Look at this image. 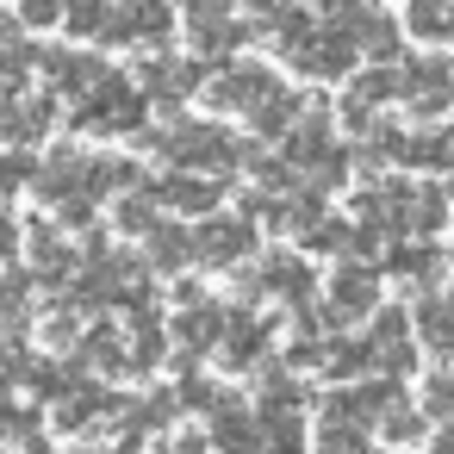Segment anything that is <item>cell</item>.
<instances>
[{"mask_svg": "<svg viewBox=\"0 0 454 454\" xmlns=\"http://www.w3.org/2000/svg\"><path fill=\"white\" fill-rule=\"evenodd\" d=\"M299 237H305V249H342V243H348V224H342V218H324V212H317L311 224H299Z\"/></svg>", "mask_w": 454, "mask_h": 454, "instance_id": "cell-32", "label": "cell"}, {"mask_svg": "<svg viewBox=\"0 0 454 454\" xmlns=\"http://www.w3.org/2000/svg\"><path fill=\"white\" fill-rule=\"evenodd\" d=\"M175 32V7L168 0H131V7H113L106 38L100 44H137V51H162Z\"/></svg>", "mask_w": 454, "mask_h": 454, "instance_id": "cell-4", "label": "cell"}, {"mask_svg": "<svg viewBox=\"0 0 454 454\" xmlns=\"http://www.w3.org/2000/svg\"><path fill=\"white\" fill-rule=\"evenodd\" d=\"M175 336L193 348V355H206V348H218V336H224V305L218 299H200V293H181V317H175Z\"/></svg>", "mask_w": 454, "mask_h": 454, "instance_id": "cell-14", "label": "cell"}, {"mask_svg": "<svg viewBox=\"0 0 454 454\" xmlns=\"http://www.w3.org/2000/svg\"><path fill=\"white\" fill-rule=\"evenodd\" d=\"M398 100H411L417 119H435L454 106V63L448 57H411V69H398Z\"/></svg>", "mask_w": 454, "mask_h": 454, "instance_id": "cell-3", "label": "cell"}, {"mask_svg": "<svg viewBox=\"0 0 454 454\" xmlns=\"http://www.w3.org/2000/svg\"><path fill=\"white\" fill-rule=\"evenodd\" d=\"M442 268H448V262H442V249H435V243H404V249H392V274H398V280L429 286Z\"/></svg>", "mask_w": 454, "mask_h": 454, "instance_id": "cell-25", "label": "cell"}, {"mask_svg": "<svg viewBox=\"0 0 454 454\" xmlns=\"http://www.w3.org/2000/svg\"><path fill=\"white\" fill-rule=\"evenodd\" d=\"M26 317V280L20 274H0V324Z\"/></svg>", "mask_w": 454, "mask_h": 454, "instance_id": "cell-35", "label": "cell"}, {"mask_svg": "<svg viewBox=\"0 0 454 454\" xmlns=\"http://www.w3.org/2000/svg\"><path fill=\"white\" fill-rule=\"evenodd\" d=\"M317 454H373V442H367V423L324 417V423H317Z\"/></svg>", "mask_w": 454, "mask_h": 454, "instance_id": "cell-26", "label": "cell"}, {"mask_svg": "<svg viewBox=\"0 0 454 454\" xmlns=\"http://www.w3.org/2000/svg\"><path fill=\"white\" fill-rule=\"evenodd\" d=\"M13 237H20V231H13V218L0 212V249H13Z\"/></svg>", "mask_w": 454, "mask_h": 454, "instance_id": "cell-41", "label": "cell"}, {"mask_svg": "<svg viewBox=\"0 0 454 454\" xmlns=\"http://www.w3.org/2000/svg\"><path fill=\"white\" fill-rule=\"evenodd\" d=\"M417 336L429 355H454V305L448 299H423L417 305Z\"/></svg>", "mask_w": 454, "mask_h": 454, "instance_id": "cell-23", "label": "cell"}, {"mask_svg": "<svg viewBox=\"0 0 454 454\" xmlns=\"http://www.w3.org/2000/svg\"><path fill=\"white\" fill-rule=\"evenodd\" d=\"M32 175H38V162H32L26 150H7V156H0V193H20V187H32Z\"/></svg>", "mask_w": 454, "mask_h": 454, "instance_id": "cell-33", "label": "cell"}, {"mask_svg": "<svg viewBox=\"0 0 454 454\" xmlns=\"http://www.w3.org/2000/svg\"><path fill=\"white\" fill-rule=\"evenodd\" d=\"M448 156H454V125H448Z\"/></svg>", "mask_w": 454, "mask_h": 454, "instance_id": "cell-43", "label": "cell"}, {"mask_svg": "<svg viewBox=\"0 0 454 454\" xmlns=\"http://www.w3.org/2000/svg\"><path fill=\"white\" fill-rule=\"evenodd\" d=\"M144 106H150V100H144L125 75H113V69H106V75H100V82L75 100V113H69V119H75V131H94V137H125V131H137V125H144Z\"/></svg>", "mask_w": 454, "mask_h": 454, "instance_id": "cell-2", "label": "cell"}, {"mask_svg": "<svg viewBox=\"0 0 454 454\" xmlns=\"http://www.w3.org/2000/svg\"><path fill=\"white\" fill-rule=\"evenodd\" d=\"M51 119H57V100H44V94L13 100V113L0 106V137H7V144H38L51 131Z\"/></svg>", "mask_w": 454, "mask_h": 454, "instance_id": "cell-17", "label": "cell"}, {"mask_svg": "<svg viewBox=\"0 0 454 454\" xmlns=\"http://www.w3.org/2000/svg\"><path fill=\"white\" fill-rule=\"evenodd\" d=\"M38 69H44L51 88H63L69 100H82V94L106 75V63H100V57H82V51H38Z\"/></svg>", "mask_w": 454, "mask_h": 454, "instance_id": "cell-15", "label": "cell"}, {"mask_svg": "<svg viewBox=\"0 0 454 454\" xmlns=\"http://www.w3.org/2000/svg\"><path fill=\"white\" fill-rule=\"evenodd\" d=\"M274 88H280V82H274L262 63H231V69L212 82V106H218V113H249V106L268 100Z\"/></svg>", "mask_w": 454, "mask_h": 454, "instance_id": "cell-9", "label": "cell"}, {"mask_svg": "<svg viewBox=\"0 0 454 454\" xmlns=\"http://www.w3.org/2000/svg\"><path fill=\"white\" fill-rule=\"evenodd\" d=\"M268 317H255V311H224V336H218V355L231 361V367H255L262 355H268Z\"/></svg>", "mask_w": 454, "mask_h": 454, "instance_id": "cell-12", "label": "cell"}, {"mask_svg": "<svg viewBox=\"0 0 454 454\" xmlns=\"http://www.w3.org/2000/svg\"><path fill=\"white\" fill-rule=\"evenodd\" d=\"M32 268H38L44 280H57V274H75V249H69L57 231H32Z\"/></svg>", "mask_w": 454, "mask_h": 454, "instance_id": "cell-27", "label": "cell"}, {"mask_svg": "<svg viewBox=\"0 0 454 454\" xmlns=\"http://www.w3.org/2000/svg\"><path fill=\"white\" fill-rule=\"evenodd\" d=\"M82 355H88L94 367H113V373H125V367H131V355H125V336H119V330H88V336H82Z\"/></svg>", "mask_w": 454, "mask_h": 454, "instance_id": "cell-30", "label": "cell"}, {"mask_svg": "<svg viewBox=\"0 0 454 454\" xmlns=\"http://www.w3.org/2000/svg\"><path fill=\"white\" fill-rule=\"evenodd\" d=\"M168 454H206V435H181V442H168Z\"/></svg>", "mask_w": 454, "mask_h": 454, "instance_id": "cell-39", "label": "cell"}, {"mask_svg": "<svg viewBox=\"0 0 454 454\" xmlns=\"http://www.w3.org/2000/svg\"><path fill=\"white\" fill-rule=\"evenodd\" d=\"M411 200L417 193L404 181H373V187L355 193V212H361L367 231H411Z\"/></svg>", "mask_w": 454, "mask_h": 454, "instance_id": "cell-8", "label": "cell"}, {"mask_svg": "<svg viewBox=\"0 0 454 454\" xmlns=\"http://www.w3.org/2000/svg\"><path fill=\"white\" fill-rule=\"evenodd\" d=\"M255 442H262V417H255L243 398H224V404L212 411V435H206V448H224V454H255Z\"/></svg>", "mask_w": 454, "mask_h": 454, "instance_id": "cell-13", "label": "cell"}, {"mask_svg": "<svg viewBox=\"0 0 454 454\" xmlns=\"http://www.w3.org/2000/svg\"><path fill=\"white\" fill-rule=\"evenodd\" d=\"M144 237H150V268L175 274V268L193 262V231H181V224H150Z\"/></svg>", "mask_w": 454, "mask_h": 454, "instance_id": "cell-21", "label": "cell"}, {"mask_svg": "<svg viewBox=\"0 0 454 454\" xmlns=\"http://www.w3.org/2000/svg\"><path fill=\"white\" fill-rule=\"evenodd\" d=\"M429 454H454V423H448V429H442V435L429 442Z\"/></svg>", "mask_w": 454, "mask_h": 454, "instance_id": "cell-40", "label": "cell"}, {"mask_svg": "<svg viewBox=\"0 0 454 454\" xmlns=\"http://www.w3.org/2000/svg\"><path fill=\"white\" fill-rule=\"evenodd\" d=\"M7 94H13V88H7V82H0V106H7Z\"/></svg>", "mask_w": 454, "mask_h": 454, "instance_id": "cell-42", "label": "cell"}, {"mask_svg": "<svg viewBox=\"0 0 454 454\" xmlns=\"http://www.w3.org/2000/svg\"><path fill=\"white\" fill-rule=\"evenodd\" d=\"M63 7H69V0H20V20L44 32V26H57V20H63Z\"/></svg>", "mask_w": 454, "mask_h": 454, "instance_id": "cell-36", "label": "cell"}, {"mask_svg": "<svg viewBox=\"0 0 454 454\" xmlns=\"http://www.w3.org/2000/svg\"><path fill=\"white\" fill-rule=\"evenodd\" d=\"M386 100H398V69H367V75H355L342 106H348V119H355V125H367Z\"/></svg>", "mask_w": 454, "mask_h": 454, "instance_id": "cell-18", "label": "cell"}, {"mask_svg": "<svg viewBox=\"0 0 454 454\" xmlns=\"http://www.w3.org/2000/svg\"><path fill=\"white\" fill-rule=\"evenodd\" d=\"M373 305H380V280H373L367 268L348 262V268L330 280V305H324V317H330V324H355V317H367Z\"/></svg>", "mask_w": 454, "mask_h": 454, "instance_id": "cell-10", "label": "cell"}, {"mask_svg": "<svg viewBox=\"0 0 454 454\" xmlns=\"http://www.w3.org/2000/svg\"><path fill=\"white\" fill-rule=\"evenodd\" d=\"M106 20H113V0H69L63 7V26L75 38H106Z\"/></svg>", "mask_w": 454, "mask_h": 454, "instance_id": "cell-28", "label": "cell"}, {"mask_svg": "<svg viewBox=\"0 0 454 454\" xmlns=\"http://www.w3.org/2000/svg\"><path fill=\"white\" fill-rule=\"evenodd\" d=\"M299 113H305V100H299V94H286V88H274L268 100H255V106H249V125H255L262 137H286V125H293Z\"/></svg>", "mask_w": 454, "mask_h": 454, "instance_id": "cell-22", "label": "cell"}, {"mask_svg": "<svg viewBox=\"0 0 454 454\" xmlns=\"http://www.w3.org/2000/svg\"><path fill=\"white\" fill-rule=\"evenodd\" d=\"M286 57H293V69H299V75H311V82H336V75H348V69H355V57H361V51H355V38H348V32L324 26V32H305Z\"/></svg>", "mask_w": 454, "mask_h": 454, "instance_id": "cell-5", "label": "cell"}, {"mask_svg": "<svg viewBox=\"0 0 454 454\" xmlns=\"http://www.w3.org/2000/svg\"><path fill=\"white\" fill-rule=\"evenodd\" d=\"M249 286L268 293V299H286V305H311V268H305L299 255H268V262L249 274Z\"/></svg>", "mask_w": 454, "mask_h": 454, "instance_id": "cell-11", "label": "cell"}, {"mask_svg": "<svg viewBox=\"0 0 454 454\" xmlns=\"http://www.w3.org/2000/svg\"><path fill=\"white\" fill-rule=\"evenodd\" d=\"M187 7V20H224V13H237V0H181Z\"/></svg>", "mask_w": 454, "mask_h": 454, "instance_id": "cell-38", "label": "cell"}, {"mask_svg": "<svg viewBox=\"0 0 454 454\" xmlns=\"http://www.w3.org/2000/svg\"><path fill=\"white\" fill-rule=\"evenodd\" d=\"M175 168H200V175H231L243 162V144L224 131V125H206V119H181L175 131H156L150 137Z\"/></svg>", "mask_w": 454, "mask_h": 454, "instance_id": "cell-1", "label": "cell"}, {"mask_svg": "<svg viewBox=\"0 0 454 454\" xmlns=\"http://www.w3.org/2000/svg\"><path fill=\"white\" fill-rule=\"evenodd\" d=\"M119 224H125V231H150V224H156V218H150V200H144V193H131V200L119 206Z\"/></svg>", "mask_w": 454, "mask_h": 454, "instance_id": "cell-37", "label": "cell"}, {"mask_svg": "<svg viewBox=\"0 0 454 454\" xmlns=\"http://www.w3.org/2000/svg\"><path fill=\"white\" fill-rule=\"evenodd\" d=\"M317 367H324L330 380H342V386H348L355 373H367V367H373V342H367V336H336V342H324V361H317Z\"/></svg>", "mask_w": 454, "mask_h": 454, "instance_id": "cell-20", "label": "cell"}, {"mask_svg": "<svg viewBox=\"0 0 454 454\" xmlns=\"http://www.w3.org/2000/svg\"><path fill=\"white\" fill-rule=\"evenodd\" d=\"M392 398H398V386H392V380H361V386L348 380V386H336V398H330V411H324V417H342V423H373Z\"/></svg>", "mask_w": 454, "mask_h": 454, "instance_id": "cell-16", "label": "cell"}, {"mask_svg": "<svg viewBox=\"0 0 454 454\" xmlns=\"http://www.w3.org/2000/svg\"><path fill=\"white\" fill-rule=\"evenodd\" d=\"M373 423H380V435H386V442H417V435H423V411H411L404 398H392Z\"/></svg>", "mask_w": 454, "mask_h": 454, "instance_id": "cell-31", "label": "cell"}, {"mask_svg": "<svg viewBox=\"0 0 454 454\" xmlns=\"http://www.w3.org/2000/svg\"><path fill=\"white\" fill-rule=\"evenodd\" d=\"M237 44H243V26H231V13L224 20H193V51L206 63H231Z\"/></svg>", "mask_w": 454, "mask_h": 454, "instance_id": "cell-24", "label": "cell"}, {"mask_svg": "<svg viewBox=\"0 0 454 454\" xmlns=\"http://www.w3.org/2000/svg\"><path fill=\"white\" fill-rule=\"evenodd\" d=\"M249 249H255V224L243 212H218L206 231H193V262H206V268H231Z\"/></svg>", "mask_w": 454, "mask_h": 454, "instance_id": "cell-6", "label": "cell"}, {"mask_svg": "<svg viewBox=\"0 0 454 454\" xmlns=\"http://www.w3.org/2000/svg\"><path fill=\"white\" fill-rule=\"evenodd\" d=\"M156 200L175 206V212H212L218 206V181L212 175H168V181H156Z\"/></svg>", "mask_w": 454, "mask_h": 454, "instance_id": "cell-19", "label": "cell"}, {"mask_svg": "<svg viewBox=\"0 0 454 454\" xmlns=\"http://www.w3.org/2000/svg\"><path fill=\"white\" fill-rule=\"evenodd\" d=\"M193 88H200V63H187V57H150V63L137 69V94H144V100L181 106Z\"/></svg>", "mask_w": 454, "mask_h": 454, "instance_id": "cell-7", "label": "cell"}, {"mask_svg": "<svg viewBox=\"0 0 454 454\" xmlns=\"http://www.w3.org/2000/svg\"><path fill=\"white\" fill-rule=\"evenodd\" d=\"M423 411L442 417V423H454V373H435V380L423 386Z\"/></svg>", "mask_w": 454, "mask_h": 454, "instance_id": "cell-34", "label": "cell"}, {"mask_svg": "<svg viewBox=\"0 0 454 454\" xmlns=\"http://www.w3.org/2000/svg\"><path fill=\"white\" fill-rule=\"evenodd\" d=\"M411 32L417 38H454V0H411Z\"/></svg>", "mask_w": 454, "mask_h": 454, "instance_id": "cell-29", "label": "cell"}]
</instances>
